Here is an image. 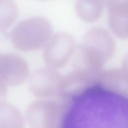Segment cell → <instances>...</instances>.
<instances>
[{
  "label": "cell",
  "instance_id": "1",
  "mask_svg": "<svg viewBox=\"0 0 128 128\" xmlns=\"http://www.w3.org/2000/svg\"><path fill=\"white\" fill-rule=\"evenodd\" d=\"M80 98L76 128H128V97L101 84L88 86Z\"/></svg>",
  "mask_w": 128,
  "mask_h": 128
},
{
  "label": "cell",
  "instance_id": "2",
  "mask_svg": "<svg viewBox=\"0 0 128 128\" xmlns=\"http://www.w3.org/2000/svg\"><path fill=\"white\" fill-rule=\"evenodd\" d=\"M115 42L108 32L94 27L86 34L74 62L86 69L96 72L112 56Z\"/></svg>",
  "mask_w": 128,
  "mask_h": 128
},
{
  "label": "cell",
  "instance_id": "3",
  "mask_svg": "<svg viewBox=\"0 0 128 128\" xmlns=\"http://www.w3.org/2000/svg\"><path fill=\"white\" fill-rule=\"evenodd\" d=\"M52 32V25L47 19L32 17L20 22L14 27L11 40L16 49L22 52L33 51L46 44Z\"/></svg>",
  "mask_w": 128,
  "mask_h": 128
},
{
  "label": "cell",
  "instance_id": "4",
  "mask_svg": "<svg viewBox=\"0 0 128 128\" xmlns=\"http://www.w3.org/2000/svg\"><path fill=\"white\" fill-rule=\"evenodd\" d=\"M66 106L60 100L34 102L27 110V119L32 128H58L64 116Z\"/></svg>",
  "mask_w": 128,
  "mask_h": 128
},
{
  "label": "cell",
  "instance_id": "5",
  "mask_svg": "<svg viewBox=\"0 0 128 128\" xmlns=\"http://www.w3.org/2000/svg\"><path fill=\"white\" fill-rule=\"evenodd\" d=\"M75 41L70 34L60 32L50 38L43 52L45 62L53 68L64 66L72 56Z\"/></svg>",
  "mask_w": 128,
  "mask_h": 128
},
{
  "label": "cell",
  "instance_id": "6",
  "mask_svg": "<svg viewBox=\"0 0 128 128\" xmlns=\"http://www.w3.org/2000/svg\"><path fill=\"white\" fill-rule=\"evenodd\" d=\"M61 73L53 68H42L34 72L30 80L29 88L35 96L51 98L60 94L62 78Z\"/></svg>",
  "mask_w": 128,
  "mask_h": 128
},
{
  "label": "cell",
  "instance_id": "7",
  "mask_svg": "<svg viewBox=\"0 0 128 128\" xmlns=\"http://www.w3.org/2000/svg\"><path fill=\"white\" fill-rule=\"evenodd\" d=\"M28 75V66L22 58L0 53V80L8 85L15 86L24 83Z\"/></svg>",
  "mask_w": 128,
  "mask_h": 128
},
{
  "label": "cell",
  "instance_id": "8",
  "mask_svg": "<svg viewBox=\"0 0 128 128\" xmlns=\"http://www.w3.org/2000/svg\"><path fill=\"white\" fill-rule=\"evenodd\" d=\"M109 24L118 38H128V0H106Z\"/></svg>",
  "mask_w": 128,
  "mask_h": 128
},
{
  "label": "cell",
  "instance_id": "9",
  "mask_svg": "<svg viewBox=\"0 0 128 128\" xmlns=\"http://www.w3.org/2000/svg\"><path fill=\"white\" fill-rule=\"evenodd\" d=\"M106 0H76L75 8L77 15L82 20L91 22L100 16Z\"/></svg>",
  "mask_w": 128,
  "mask_h": 128
},
{
  "label": "cell",
  "instance_id": "10",
  "mask_svg": "<svg viewBox=\"0 0 128 128\" xmlns=\"http://www.w3.org/2000/svg\"><path fill=\"white\" fill-rule=\"evenodd\" d=\"M24 120L19 110L4 101L0 102V128H24Z\"/></svg>",
  "mask_w": 128,
  "mask_h": 128
},
{
  "label": "cell",
  "instance_id": "11",
  "mask_svg": "<svg viewBox=\"0 0 128 128\" xmlns=\"http://www.w3.org/2000/svg\"><path fill=\"white\" fill-rule=\"evenodd\" d=\"M18 8L13 0H0V30L8 28L15 22Z\"/></svg>",
  "mask_w": 128,
  "mask_h": 128
},
{
  "label": "cell",
  "instance_id": "12",
  "mask_svg": "<svg viewBox=\"0 0 128 128\" xmlns=\"http://www.w3.org/2000/svg\"><path fill=\"white\" fill-rule=\"evenodd\" d=\"M8 90V84L0 80V102L4 101L6 96Z\"/></svg>",
  "mask_w": 128,
  "mask_h": 128
}]
</instances>
